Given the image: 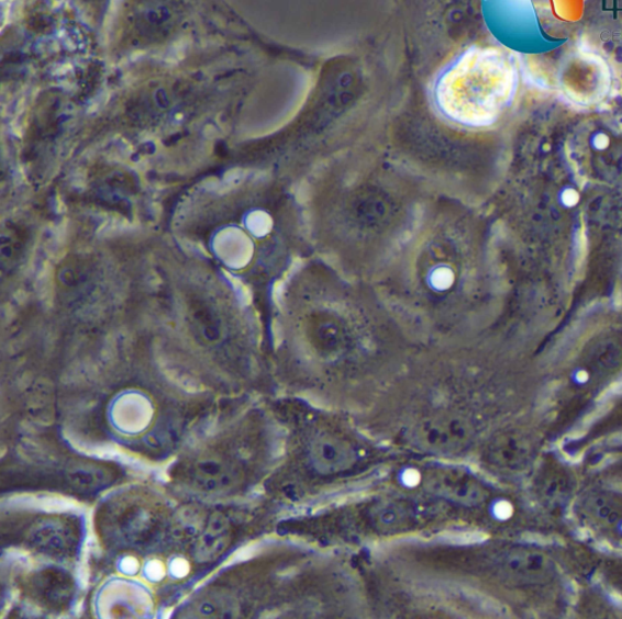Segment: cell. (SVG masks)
<instances>
[{"label": "cell", "mask_w": 622, "mask_h": 619, "mask_svg": "<svg viewBox=\"0 0 622 619\" xmlns=\"http://www.w3.org/2000/svg\"><path fill=\"white\" fill-rule=\"evenodd\" d=\"M244 25L229 0H118L103 37L111 69L142 57L241 43Z\"/></svg>", "instance_id": "3"}, {"label": "cell", "mask_w": 622, "mask_h": 619, "mask_svg": "<svg viewBox=\"0 0 622 619\" xmlns=\"http://www.w3.org/2000/svg\"><path fill=\"white\" fill-rule=\"evenodd\" d=\"M156 519L152 511L144 508H135L125 514L121 522L122 533L125 540L141 542L155 528Z\"/></svg>", "instance_id": "20"}, {"label": "cell", "mask_w": 622, "mask_h": 619, "mask_svg": "<svg viewBox=\"0 0 622 619\" xmlns=\"http://www.w3.org/2000/svg\"><path fill=\"white\" fill-rule=\"evenodd\" d=\"M124 408L118 414L114 413V419H116V425L119 428L125 431H140L144 429V426L148 424L149 413H152V407H149L147 401L140 398L137 396L136 404L133 406L131 412V406L126 405V402L122 404Z\"/></svg>", "instance_id": "23"}, {"label": "cell", "mask_w": 622, "mask_h": 619, "mask_svg": "<svg viewBox=\"0 0 622 619\" xmlns=\"http://www.w3.org/2000/svg\"><path fill=\"white\" fill-rule=\"evenodd\" d=\"M98 190L99 195L103 198V201L118 203V201H124V198L129 200L130 195L134 193L133 190H135V185L130 177L125 178L123 173H119L114 170L102 175L98 184Z\"/></svg>", "instance_id": "21"}, {"label": "cell", "mask_w": 622, "mask_h": 619, "mask_svg": "<svg viewBox=\"0 0 622 619\" xmlns=\"http://www.w3.org/2000/svg\"><path fill=\"white\" fill-rule=\"evenodd\" d=\"M207 521V520H206ZM204 519L196 509L184 510L171 527V534L178 541H191L198 539L204 528Z\"/></svg>", "instance_id": "24"}, {"label": "cell", "mask_w": 622, "mask_h": 619, "mask_svg": "<svg viewBox=\"0 0 622 619\" xmlns=\"http://www.w3.org/2000/svg\"><path fill=\"white\" fill-rule=\"evenodd\" d=\"M308 458L314 470L324 475L347 472L358 462L352 443L327 429H318L308 442Z\"/></svg>", "instance_id": "8"}, {"label": "cell", "mask_w": 622, "mask_h": 619, "mask_svg": "<svg viewBox=\"0 0 622 619\" xmlns=\"http://www.w3.org/2000/svg\"><path fill=\"white\" fill-rule=\"evenodd\" d=\"M532 453V446L524 436L515 431H507L491 440L487 449V459L500 471L518 472L527 465Z\"/></svg>", "instance_id": "13"}, {"label": "cell", "mask_w": 622, "mask_h": 619, "mask_svg": "<svg viewBox=\"0 0 622 619\" xmlns=\"http://www.w3.org/2000/svg\"><path fill=\"white\" fill-rule=\"evenodd\" d=\"M57 291L67 306H82L98 288V270L87 257L71 256L57 270Z\"/></svg>", "instance_id": "10"}, {"label": "cell", "mask_w": 622, "mask_h": 619, "mask_svg": "<svg viewBox=\"0 0 622 619\" xmlns=\"http://www.w3.org/2000/svg\"><path fill=\"white\" fill-rule=\"evenodd\" d=\"M40 588L43 597L52 603H64L71 593V582L59 570L45 571L40 578Z\"/></svg>", "instance_id": "22"}, {"label": "cell", "mask_w": 622, "mask_h": 619, "mask_svg": "<svg viewBox=\"0 0 622 619\" xmlns=\"http://www.w3.org/2000/svg\"><path fill=\"white\" fill-rule=\"evenodd\" d=\"M190 483L200 492L223 495L240 482L237 466L224 455L207 454L195 460L188 470Z\"/></svg>", "instance_id": "11"}, {"label": "cell", "mask_w": 622, "mask_h": 619, "mask_svg": "<svg viewBox=\"0 0 622 619\" xmlns=\"http://www.w3.org/2000/svg\"><path fill=\"white\" fill-rule=\"evenodd\" d=\"M248 80L241 43H216L111 69L99 101L105 122L133 133L189 127L227 111Z\"/></svg>", "instance_id": "1"}, {"label": "cell", "mask_w": 622, "mask_h": 619, "mask_svg": "<svg viewBox=\"0 0 622 619\" xmlns=\"http://www.w3.org/2000/svg\"><path fill=\"white\" fill-rule=\"evenodd\" d=\"M29 243V230L15 222H8L2 230V270L4 274L16 270L26 255Z\"/></svg>", "instance_id": "17"}, {"label": "cell", "mask_w": 622, "mask_h": 619, "mask_svg": "<svg viewBox=\"0 0 622 619\" xmlns=\"http://www.w3.org/2000/svg\"><path fill=\"white\" fill-rule=\"evenodd\" d=\"M471 425L467 417L457 414H442L424 419L413 429L414 446L434 454H456L470 443Z\"/></svg>", "instance_id": "5"}, {"label": "cell", "mask_w": 622, "mask_h": 619, "mask_svg": "<svg viewBox=\"0 0 622 619\" xmlns=\"http://www.w3.org/2000/svg\"><path fill=\"white\" fill-rule=\"evenodd\" d=\"M517 71L509 54L497 48H471L457 55L433 85L435 106L456 124L480 127L497 121L511 101Z\"/></svg>", "instance_id": "4"}, {"label": "cell", "mask_w": 622, "mask_h": 619, "mask_svg": "<svg viewBox=\"0 0 622 619\" xmlns=\"http://www.w3.org/2000/svg\"><path fill=\"white\" fill-rule=\"evenodd\" d=\"M540 495L546 505L559 507L570 497L573 483L568 474L560 470H548L540 477Z\"/></svg>", "instance_id": "18"}, {"label": "cell", "mask_w": 622, "mask_h": 619, "mask_svg": "<svg viewBox=\"0 0 622 619\" xmlns=\"http://www.w3.org/2000/svg\"><path fill=\"white\" fill-rule=\"evenodd\" d=\"M21 2V0H3V5L14 4Z\"/></svg>", "instance_id": "28"}, {"label": "cell", "mask_w": 622, "mask_h": 619, "mask_svg": "<svg viewBox=\"0 0 622 619\" xmlns=\"http://www.w3.org/2000/svg\"><path fill=\"white\" fill-rule=\"evenodd\" d=\"M192 612L195 618H229L234 617V607L223 595L211 594L196 603Z\"/></svg>", "instance_id": "25"}, {"label": "cell", "mask_w": 622, "mask_h": 619, "mask_svg": "<svg viewBox=\"0 0 622 619\" xmlns=\"http://www.w3.org/2000/svg\"><path fill=\"white\" fill-rule=\"evenodd\" d=\"M610 597H612L613 603L617 604L622 609V597H621V595L618 594V593H612V594H610Z\"/></svg>", "instance_id": "27"}, {"label": "cell", "mask_w": 622, "mask_h": 619, "mask_svg": "<svg viewBox=\"0 0 622 619\" xmlns=\"http://www.w3.org/2000/svg\"><path fill=\"white\" fill-rule=\"evenodd\" d=\"M493 566L501 578L521 586L543 584L555 576V565L549 558L525 547L507 549L495 558Z\"/></svg>", "instance_id": "7"}, {"label": "cell", "mask_w": 622, "mask_h": 619, "mask_svg": "<svg viewBox=\"0 0 622 619\" xmlns=\"http://www.w3.org/2000/svg\"><path fill=\"white\" fill-rule=\"evenodd\" d=\"M64 476L66 483L80 494L98 493L113 481V474L105 466L88 462L67 465Z\"/></svg>", "instance_id": "16"}, {"label": "cell", "mask_w": 622, "mask_h": 619, "mask_svg": "<svg viewBox=\"0 0 622 619\" xmlns=\"http://www.w3.org/2000/svg\"><path fill=\"white\" fill-rule=\"evenodd\" d=\"M610 393L612 395H621L622 394V378L618 382H615L612 387H610Z\"/></svg>", "instance_id": "26"}, {"label": "cell", "mask_w": 622, "mask_h": 619, "mask_svg": "<svg viewBox=\"0 0 622 619\" xmlns=\"http://www.w3.org/2000/svg\"><path fill=\"white\" fill-rule=\"evenodd\" d=\"M232 524L223 513L211 514L204 528L195 541L193 558L200 564L215 562L226 551L232 542Z\"/></svg>", "instance_id": "14"}, {"label": "cell", "mask_w": 622, "mask_h": 619, "mask_svg": "<svg viewBox=\"0 0 622 619\" xmlns=\"http://www.w3.org/2000/svg\"><path fill=\"white\" fill-rule=\"evenodd\" d=\"M187 320L196 340L206 347L222 346L229 340V307L212 295H192L188 300Z\"/></svg>", "instance_id": "6"}, {"label": "cell", "mask_w": 622, "mask_h": 619, "mask_svg": "<svg viewBox=\"0 0 622 619\" xmlns=\"http://www.w3.org/2000/svg\"><path fill=\"white\" fill-rule=\"evenodd\" d=\"M29 540L38 551L51 555H67L77 543V532L71 524L62 519H44L33 525Z\"/></svg>", "instance_id": "12"}, {"label": "cell", "mask_w": 622, "mask_h": 619, "mask_svg": "<svg viewBox=\"0 0 622 619\" xmlns=\"http://www.w3.org/2000/svg\"><path fill=\"white\" fill-rule=\"evenodd\" d=\"M59 2L70 9L103 44L108 23L118 0H59Z\"/></svg>", "instance_id": "15"}, {"label": "cell", "mask_w": 622, "mask_h": 619, "mask_svg": "<svg viewBox=\"0 0 622 619\" xmlns=\"http://www.w3.org/2000/svg\"><path fill=\"white\" fill-rule=\"evenodd\" d=\"M619 443H622V436L617 439Z\"/></svg>", "instance_id": "29"}, {"label": "cell", "mask_w": 622, "mask_h": 619, "mask_svg": "<svg viewBox=\"0 0 622 619\" xmlns=\"http://www.w3.org/2000/svg\"><path fill=\"white\" fill-rule=\"evenodd\" d=\"M3 103L26 102L66 69L103 54L102 42L59 0L3 5Z\"/></svg>", "instance_id": "2"}, {"label": "cell", "mask_w": 622, "mask_h": 619, "mask_svg": "<svg viewBox=\"0 0 622 619\" xmlns=\"http://www.w3.org/2000/svg\"><path fill=\"white\" fill-rule=\"evenodd\" d=\"M425 485L433 494L458 505L477 506L488 498L486 486L476 476L448 466L431 471L425 476Z\"/></svg>", "instance_id": "9"}, {"label": "cell", "mask_w": 622, "mask_h": 619, "mask_svg": "<svg viewBox=\"0 0 622 619\" xmlns=\"http://www.w3.org/2000/svg\"><path fill=\"white\" fill-rule=\"evenodd\" d=\"M586 508L599 522L622 530V505L617 497L609 494H596L587 499Z\"/></svg>", "instance_id": "19"}]
</instances>
